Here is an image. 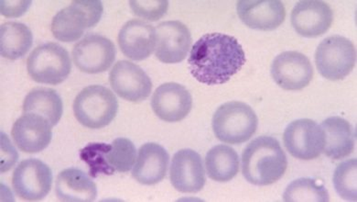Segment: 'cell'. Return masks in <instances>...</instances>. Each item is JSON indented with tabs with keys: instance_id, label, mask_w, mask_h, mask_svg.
I'll return each mask as SVG.
<instances>
[{
	"instance_id": "obj_1",
	"label": "cell",
	"mask_w": 357,
	"mask_h": 202,
	"mask_svg": "<svg viewBox=\"0 0 357 202\" xmlns=\"http://www.w3.org/2000/svg\"><path fill=\"white\" fill-rule=\"evenodd\" d=\"M245 55L238 39L231 35H204L192 46L188 64L192 77L213 86L227 83L242 69Z\"/></svg>"
},
{
	"instance_id": "obj_2",
	"label": "cell",
	"mask_w": 357,
	"mask_h": 202,
	"mask_svg": "<svg viewBox=\"0 0 357 202\" xmlns=\"http://www.w3.org/2000/svg\"><path fill=\"white\" fill-rule=\"evenodd\" d=\"M288 160L279 140L268 136L255 139L242 154V174L257 186L271 185L283 177Z\"/></svg>"
},
{
	"instance_id": "obj_3",
	"label": "cell",
	"mask_w": 357,
	"mask_h": 202,
	"mask_svg": "<svg viewBox=\"0 0 357 202\" xmlns=\"http://www.w3.org/2000/svg\"><path fill=\"white\" fill-rule=\"evenodd\" d=\"M212 124L216 138L229 145H239L254 136L259 120L248 104L230 101L215 111Z\"/></svg>"
},
{
	"instance_id": "obj_4",
	"label": "cell",
	"mask_w": 357,
	"mask_h": 202,
	"mask_svg": "<svg viewBox=\"0 0 357 202\" xmlns=\"http://www.w3.org/2000/svg\"><path fill=\"white\" fill-rule=\"evenodd\" d=\"M74 113L82 125L89 129H101L110 124L119 110L115 94L103 86H89L76 96Z\"/></svg>"
},
{
	"instance_id": "obj_5",
	"label": "cell",
	"mask_w": 357,
	"mask_h": 202,
	"mask_svg": "<svg viewBox=\"0 0 357 202\" xmlns=\"http://www.w3.org/2000/svg\"><path fill=\"white\" fill-rule=\"evenodd\" d=\"M103 11L101 1H73L52 19V34L60 42H76L86 29L98 24Z\"/></svg>"
},
{
	"instance_id": "obj_6",
	"label": "cell",
	"mask_w": 357,
	"mask_h": 202,
	"mask_svg": "<svg viewBox=\"0 0 357 202\" xmlns=\"http://www.w3.org/2000/svg\"><path fill=\"white\" fill-rule=\"evenodd\" d=\"M72 64L68 52L54 43L36 47L27 60L30 77L40 84L59 85L71 73Z\"/></svg>"
},
{
	"instance_id": "obj_7",
	"label": "cell",
	"mask_w": 357,
	"mask_h": 202,
	"mask_svg": "<svg viewBox=\"0 0 357 202\" xmlns=\"http://www.w3.org/2000/svg\"><path fill=\"white\" fill-rule=\"evenodd\" d=\"M315 63L324 78L332 81L342 80L355 68L356 47L349 39L340 35L328 37L316 50Z\"/></svg>"
},
{
	"instance_id": "obj_8",
	"label": "cell",
	"mask_w": 357,
	"mask_h": 202,
	"mask_svg": "<svg viewBox=\"0 0 357 202\" xmlns=\"http://www.w3.org/2000/svg\"><path fill=\"white\" fill-rule=\"evenodd\" d=\"M52 185L51 168L39 159L23 160L14 171L13 189L22 200L42 201L51 192Z\"/></svg>"
},
{
	"instance_id": "obj_9",
	"label": "cell",
	"mask_w": 357,
	"mask_h": 202,
	"mask_svg": "<svg viewBox=\"0 0 357 202\" xmlns=\"http://www.w3.org/2000/svg\"><path fill=\"white\" fill-rule=\"evenodd\" d=\"M116 47L109 39L89 34L73 49V60L79 70L86 74H98L109 69L116 59Z\"/></svg>"
},
{
	"instance_id": "obj_10",
	"label": "cell",
	"mask_w": 357,
	"mask_h": 202,
	"mask_svg": "<svg viewBox=\"0 0 357 202\" xmlns=\"http://www.w3.org/2000/svg\"><path fill=\"white\" fill-rule=\"evenodd\" d=\"M283 140L292 157L301 160H312L320 157L323 152L324 131L312 120L300 119L286 128Z\"/></svg>"
},
{
	"instance_id": "obj_11",
	"label": "cell",
	"mask_w": 357,
	"mask_h": 202,
	"mask_svg": "<svg viewBox=\"0 0 357 202\" xmlns=\"http://www.w3.org/2000/svg\"><path fill=\"white\" fill-rule=\"evenodd\" d=\"M192 45V35L185 24L169 20L158 25L155 55L164 64L183 62Z\"/></svg>"
},
{
	"instance_id": "obj_12",
	"label": "cell",
	"mask_w": 357,
	"mask_h": 202,
	"mask_svg": "<svg viewBox=\"0 0 357 202\" xmlns=\"http://www.w3.org/2000/svg\"><path fill=\"white\" fill-rule=\"evenodd\" d=\"M109 82L114 92L128 101L142 102L151 93V78L142 67L130 61H119L113 66Z\"/></svg>"
},
{
	"instance_id": "obj_13",
	"label": "cell",
	"mask_w": 357,
	"mask_h": 202,
	"mask_svg": "<svg viewBox=\"0 0 357 202\" xmlns=\"http://www.w3.org/2000/svg\"><path fill=\"white\" fill-rule=\"evenodd\" d=\"M271 75L283 89L301 90L311 83L313 68L305 55L298 52H284L272 63Z\"/></svg>"
},
{
	"instance_id": "obj_14",
	"label": "cell",
	"mask_w": 357,
	"mask_h": 202,
	"mask_svg": "<svg viewBox=\"0 0 357 202\" xmlns=\"http://www.w3.org/2000/svg\"><path fill=\"white\" fill-rule=\"evenodd\" d=\"M151 108L164 122L183 121L192 110L191 93L183 85L174 82L160 85L152 96Z\"/></svg>"
},
{
	"instance_id": "obj_15",
	"label": "cell",
	"mask_w": 357,
	"mask_h": 202,
	"mask_svg": "<svg viewBox=\"0 0 357 202\" xmlns=\"http://www.w3.org/2000/svg\"><path fill=\"white\" fill-rule=\"evenodd\" d=\"M169 180L178 192L196 193L204 189L206 182L203 160L192 149H183L172 160Z\"/></svg>"
},
{
	"instance_id": "obj_16",
	"label": "cell",
	"mask_w": 357,
	"mask_h": 202,
	"mask_svg": "<svg viewBox=\"0 0 357 202\" xmlns=\"http://www.w3.org/2000/svg\"><path fill=\"white\" fill-rule=\"evenodd\" d=\"M52 125L34 113H23L14 124L11 136L20 151L37 154L45 150L52 138Z\"/></svg>"
},
{
	"instance_id": "obj_17",
	"label": "cell",
	"mask_w": 357,
	"mask_h": 202,
	"mask_svg": "<svg viewBox=\"0 0 357 202\" xmlns=\"http://www.w3.org/2000/svg\"><path fill=\"white\" fill-rule=\"evenodd\" d=\"M333 22L332 8L318 0L298 2L291 13V24L301 36L316 38L326 34Z\"/></svg>"
},
{
	"instance_id": "obj_18",
	"label": "cell",
	"mask_w": 357,
	"mask_h": 202,
	"mask_svg": "<svg viewBox=\"0 0 357 202\" xmlns=\"http://www.w3.org/2000/svg\"><path fill=\"white\" fill-rule=\"evenodd\" d=\"M238 17L248 27L259 31H273L282 24L286 17L282 1H247L236 3Z\"/></svg>"
},
{
	"instance_id": "obj_19",
	"label": "cell",
	"mask_w": 357,
	"mask_h": 202,
	"mask_svg": "<svg viewBox=\"0 0 357 202\" xmlns=\"http://www.w3.org/2000/svg\"><path fill=\"white\" fill-rule=\"evenodd\" d=\"M120 50L134 61H142L155 51L156 30L149 23L131 20L121 28L119 34Z\"/></svg>"
},
{
	"instance_id": "obj_20",
	"label": "cell",
	"mask_w": 357,
	"mask_h": 202,
	"mask_svg": "<svg viewBox=\"0 0 357 202\" xmlns=\"http://www.w3.org/2000/svg\"><path fill=\"white\" fill-rule=\"evenodd\" d=\"M169 156L162 145L147 143L139 150V157L132 171V177L142 185L160 182L168 171Z\"/></svg>"
},
{
	"instance_id": "obj_21",
	"label": "cell",
	"mask_w": 357,
	"mask_h": 202,
	"mask_svg": "<svg viewBox=\"0 0 357 202\" xmlns=\"http://www.w3.org/2000/svg\"><path fill=\"white\" fill-rule=\"evenodd\" d=\"M324 131L323 152L333 160H341L353 153L355 149L356 131L341 117H331L321 125Z\"/></svg>"
},
{
	"instance_id": "obj_22",
	"label": "cell",
	"mask_w": 357,
	"mask_h": 202,
	"mask_svg": "<svg viewBox=\"0 0 357 202\" xmlns=\"http://www.w3.org/2000/svg\"><path fill=\"white\" fill-rule=\"evenodd\" d=\"M55 192L61 201H95L98 196L95 182L77 168L66 169L58 175Z\"/></svg>"
},
{
	"instance_id": "obj_23",
	"label": "cell",
	"mask_w": 357,
	"mask_h": 202,
	"mask_svg": "<svg viewBox=\"0 0 357 202\" xmlns=\"http://www.w3.org/2000/svg\"><path fill=\"white\" fill-rule=\"evenodd\" d=\"M22 109L23 113H34L48 120L54 127L63 116V105L54 89L37 87L26 96Z\"/></svg>"
},
{
	"instance_id": "obj_24",
	"label": "cell",
	"mask_w": 357,
	"mask_h": 202,
	"mask_svg": "<svg viewBox=\"0 0 357 202\" xmlns=\"http://www.w3.org/2000/svg\"><path fill=\"white\" fill-rule=\"evenodd\" d=\"M32 42V32L23 23L6 22L0 27V52L6 59L14 61L24 57Z\"/></svg>"
},
{
	"instance_id": "obj_25",
	"label": "cell",
	"mask_w": 357,
	"mask_h": 202,
	"mask_svg": "<svg viewBox=\"0 0 357 202\" xmlns=\"http://www.w3.org/2000/svg\"><path fill=\"white\" fill-rule=\"evenodd\" d=\"M206 166L211 180L216 182H228L238 175V154L230 146L215 145L206 154Z\"/></svg>"
},
{
	"instance_id": "obj_26",
	"label": "cell",
	"mask_w": 357,
	"mask_h": 202,
	"mask_svg": "<svg viewBox=\"0 0 357 202\" xmlns=\"http://www.w3.org/2000/svg\"><path fill=\"white\" fill-rule=\"evenodd\" d=\"M283 200L287 202H328L330 197L324 184L319 183L314 178H298L287 187Z\"/></svg>"
},
{
	"instance_id": "obj_27",
	"label": "cell",
	"mask_w": 357,
	"mask_h": 202,
	"mask_svg": "<svg viewBox=\"0 0 357 202\" xmlns=\"http://www.w3.org/2000/svg\"><path fill=\"white\" fill-rule=\"evenodd\" d=\"M333 186L344 201H357V159L344 161L336 168Z\"/></svg>"
},
{
	"instance_id": "obj_28",
	"label": "cell",
	"mask_w": 357,
	"mask_h": 202,
	"mask_svg": "<svg viewBox=\"0 0 357 202\" xmlns=\"http://www.w3.org/2000/svg\"><path fill=\"white\" fill-rule=\"evenodd\" d=\"M111 148V145L104 143H92L80 151L81 159L89 166V174L92 178L103 174L111 175L114 174L112 166L107 163V153Z\"/></svg>"
},
{
	"instance_id": "obj_29",
	"label": "cell",
	"mask_w": 357,
	"mask_h": 202,
	"mask_svg": "<svg viewBox=\"0 0 357 202\" xmlns=\"http://www.w3.org/2000/svg\"><path fill=\"white\" fill-rule=\"evenodd\" d=\"M136 156V147L130 140L118 138L111 143V148L107 153V160L114 171L126 173L133 168Z\"/></svg>"
},
{
	"instance_id": "obj_30",
	"label": "cell",
	"mask_w": 357,
	"mask_h": 202,
	"mask_svg": "<svg viewBox=\"0 0 357 202\" xmlns=\"http://www.w3.org/2000/svg\"><path fill=\"white\" fill-rule=\"evenodd\" d=\"M130 4L135 15L151 22L162 19L169 8L168 1H130Z\"/></svg>"
},
{
	"instance_id": "obj_31",
	"label": "cell",
	"mask_w": 357,
	"mask_h": 202,
	"mask_svg": "<svg viewBox=\"0 0 357 202\" xmlns=\"http://www.w3.org/2000/svg\"><path fill=\"white\" fill-rule=\"evenodd\" d=\"M31 4V1H1V14L8 17H20Z\"/></svg>"
}]
</instances>
